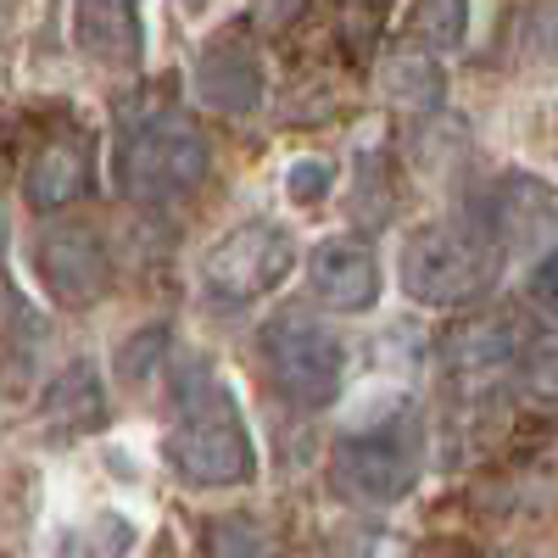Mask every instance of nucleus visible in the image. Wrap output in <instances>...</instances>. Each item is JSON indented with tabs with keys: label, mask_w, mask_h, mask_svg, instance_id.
Returning a JSON list of instances; mask_svg holds the SVG:
<instances>
[{
	"label": "nucleus",
	"mask_w": 558,
	"mask_h": 558,
	"mask_svg": "<svg viewBox=\"0 0 558 558\" xmlns=\"http://www.w3.org/2000/svg\"><path fill=\"white\" fill-rule=\"evenodd\" d=\"M162 458L184 486H246L257 475V447L246 436L241 402L202 357H179L173 363V386H168V436Z\"/></svg>",
	"instance_id": "1"
},
{
	"label": "nucleus",
	"mask_w": 558,
	"mask_h": 558,
	"mask_svg": "<svg viewBox=\"0 0 558 558\" xmlns=\"http://www.w3.org/2000/svg\"><path fill=\"white\" fill-rule=\"evenodd\" d=\"M207 134L173 107H134L112 140V179L140 207H179L207 184Z\"/></svg>",
	"instance_id": "2"
},
{
	"label": "nucleus",
	"mask_w": 558,
	"mask_h": 558,
	"mask_svg": "<svg viewBox=\"0 0 558 558\" xmlns=\"http://www.w3.org/2000/svg\"><path fill=\"white\" fill-rule=\"evenodd\" d=\"M502 274V235L486 218H430L402 241V291L425 307H470Z\"/></svg>",
	"instance_id": "3"
},
{
	"label": "nucleus",
	"mask_w": 558,
	"mask_h": 558,
	"mask_svg": "<svg viewBox=\"0 0 558 558\" xmlns=\"http://www.w3.org/2000/svg\"><path fill=\"white\" fill-rule=\"evenodd\" d=\"M257 357H263L268 386L302 413L330 408L347 386V347L307 307H279L257 336Z\"/></svg>",
	"instance_id": "4"
},
{
	"label": "nucleus",
	"mask_w": 558,
	"mask_h": 558,
	"mask_svg": "<svg viewBox=\"0 0 558 558\" xmlns=\"http://www.w3.org/2000/svg\"><path fill=\"white\" fill-rule=\"evenodd\" d=\"M296 268V241L286 223H235L229 235H218L202 257V291L213 307H246L263 302L268 291H279Z\"/></svg>",
	"instance_id": "5"
},
{
	"label": "nucleus",
	"mask_w": 558,
	"mask_h": 558,
	"mask_svg": "<svg viewBox=\"0 0 558 558\" xmlns=\"http://www.w3.org/2000/svg\"><path fill=\"white\" fill-rule=\"evenodd\" d=\"M418 463H425V441H418L413 418H391L380 430H347L330 447V486L347 502H368V508H391L413 492Z\"/></svg>",
	"instance_id": "6"
},
{
	"label": "nucleus",
	"mask_w": 558,
	"mask_h": 558,
	"mask_svg": "<svg viewBox=\"0 0 558 558\" xmlns=\"http://www.w3.org/2000/svg\"><path fill=\"white\" fill-rule=\"evenodd\" d=\"M34 274H39V286L51 302L84 313V307H96L107 291H112V257L101 246V235L89 223L78 218H62L51 223L45 235L34 241Z\"/></svg>",
	"instance_id": "7"
},
{
	"label": "nucleus",
	"mask_w": 558,
	"mask_h": 558,
	"mask_svg": "<svg viewBox=\"0 0 558 558\" xmlns=\"http://www.w3.org/2000/svg\"><path fill=\"white\" fill-rule=\"evenodd\" d=\"M68 28L78 57L107 73H140L146 62V0H73Z\"/></svg>",
	"instance_id": "8"
},
{
	"label": "nucleus",
	"mask_w": 558,
	"mask_h": 558,
	"mask_svg": "<svg viewBox=\"0 0 558 558\" xmlns=\"http://www.w3.org/2000/svg\"><path fill=\"white\" fill-rule=\"evenodd\" d=\"M380 257L363 235H324L307 252V291L318 307L336 313H368L380 302Z\"/></svg>",
	"instance_id": "9"
},
{
	"label": "nucleus",
	"mask_w": 558,
	"mask_h": 558,
	"mask_svg": "<svg viewBox=\"0 0 558 558\" xmlns=\"http://www.w3.org/2000/svg\"><path fill=\"white\" fill-rule=\"evenodd\" d=\"M196 96L223 118H246L263 107V57L246 28H223L196 57Z\"/></svg>",
	"instance_id": "10"
},
{
	"label": "nucleus",
	"mask_w": 558,
	"mask_h": 558,
	"mask_svg": "<svg viewBox=\"0 0 558 558\" xmlns=\"http://www.w3.org/2000/svg\"><path fill=\"white\" fill-rule=\"evenodd\" d=\"M520 357V330L508 313H475L441 336V368L458 391H481L502 380Z\"/></svg>",
	"instance_id": "11"
},
{
	"label": "nucleus",
	"mask_w": 558,
	"mask_h": 558,
	"mask_svg": "<svg viewBox=\"0 0 558 558\" xmlns=\"http://www.w3.org/2000/svg\"><path fill=\"white\" fill-rule=\"evenodd\" d=\"M101 425H107L101 368L89 357H78V363H68L62 375L39 391V430L62 447V441H78V436H96Z\"/></svg>",
	"instance_id": "12"
},
{
	"label": "nucleus",
	"mask_w": 558,
	"mask_h": 558,
	"mask_svg": "<svg viewBox=\"0 0 558 558\" xmlns=\"http://www.w3.org/2000/svg\"><path fill=\"white\" fill-rule=\"evenodd\" d=\"M89 140L78 134H57V140H45V146L28 157L23 168V196L34 213H62L73 207L78 196H89Z\"/></svg>",
	"instance_id": "13"
},
{
	"label": "nucleus",
	"mask_w": 558,
	"mask_h": 558,
	"mask_svg": "<svg viewBox=\"0 0 558 558\" xmlns=\"http://www.w3.org/2000/svg\"><path fill=\"white\" fill-rule=\"evenodd\" d=\"M380 89L386 101L402 107V112H436L441 96H447V73H441V57L425 51V45H397L380 68Z\"/></svg>",
	"instance_id": "14"
},
{
	"label": "nucleus",
	"mask_w": 558,
	"mask_h": 558,
	"mask_svg": "<svg viewBox=\"0 0 558 558\" xmlns=\"http://www.w3.org/2000/svg\"><path fill=\"white\" fill-rule=\"evenodd\" d=\"M129 547H134V520L118 514V508H101V514L78 520L62 536L57 558H129Z\"/></svg>",
	"instance_id": "15"
},
{
	"label": "nucleus",
	"mask_w": 558,
	"mask_h": 558,
	"mask_svg": "<svg viewBox=\"0 0 558 558\" xmlns=\"http://www.w3.org/2000/svg\"><path fill=\"white\" fill-rule=\"evenodd\" d=\"M463 28H470V0H413V12H408V39L436 57L458 51Z\"/></svg>",
	"instance_id": "16"
},
{
	"label": "nucleus",
	"mask_w": 558,
	"mask_h": 558,
	"mask_svg": "<svg viewBox=\"0 0 558 558\" xmlns=\"http://www.w3.org/2000/svg\"><path fill=\"white\" fill-rule=\"evenodd\" d=\"M168 357V324H146V330H134L123 347H118V375L129 386H146L151 368Z\"/></svg>",
	"instance_id": "17"
},
{
	"label": "nucleus",
	"mask_w": 558,
	"mask_h": 558,
	"mask_svg": "<svg viewBox=\"0 0 558 558\" xmlns=\"http://www.w3.org/2000/svg\"><path fill=\"white\" fill-rule=\"evenodd\" d=\"M207 553L213 558H263V525L252 514L207 520Z\"/></svg>",
	"instance_id": "18"
},
{
	"label": "nucleus",
	"mask_w": 558,
	"mask_h": 558,
	"mask_svg": "<svg viewBox=\"0 0 558 558\" xmlns=\"http://www.w3.org/2000/svg\"><path fill=\"white\" fill-rule=\"evenodd\" d=\"M330 184H336V168L324 162V157H296L291 173H286V196L296 207H318L324 196H330Z\"/></svg>",
	"instance_id": "19"
},
{
	"label": "nucleus",
	"mask_w": 558,
	"mask_h": 558,
	"mask_svg": "<svg viewBox=\"0 0 558 558\" xmlns=\"http://www.w3.org/2000/svg\"><path fill=\"white\" fill-rule=\"evenodd\" d=\"M525 296H531L536 313L558 318V246H547V252L536 257V268H531V279H525Z\"/></svg>",
	"instance_id": "20"
},
{
	"label": "nucleus",
	"mask_w": 558,
	"mask_h": 558,
	"mask_svg": "<svg viewBox=\"0 0 558 558\" xmlns=\"http://www.w3.org/2000/svg\"><path fill=\"white\" fill-rule=\"evenodd\" d=\"M525 39L536 51H558V0H536L525 17Z\"/></svg>",
	"instance_id": "21"
},
{
	"label": "nucleus",
	"mask_w": 558,
	"mask_h": 558,
	"mask_svg": "<svg viewBox=\"0 0 558 558\" xmlns=\"http://www.w3.org/2000/svg\"><path fill=\"white\" fill-rule=\"evenodd\" d=\"M307 12V0H257V23L263 28H291Z\"/></svg>",
	"instance_id": "22"
},
{
	"label": "nucleus",
	"mask_w": 558,
	"mask_h": 558,
	"mask_svg": "<svg viewBox=\"0 0 558 558\" xmlns=\"http://www.w3.org/2000/svg\"><path fill=\"white\" fill-rule=\"evenodd\" d=\"M207 7V0H184V12H202Z\"/></svg>",
	"instance_id": "23"
},
{
	"label": "nucleus",
	"mask_w": 558,
	"mask_h": 558,
	"mask_svg": "<svg viewBox=\"0 0 558 558\" xmlns=\"http://www.w3.org/2000/svg\"><path fill=\"white\" fill-rule=\"evenodd\" d=\"M375 7H380V0H375Z\"/></svg>",
	"instance_id": "24"
}]
</instances>
